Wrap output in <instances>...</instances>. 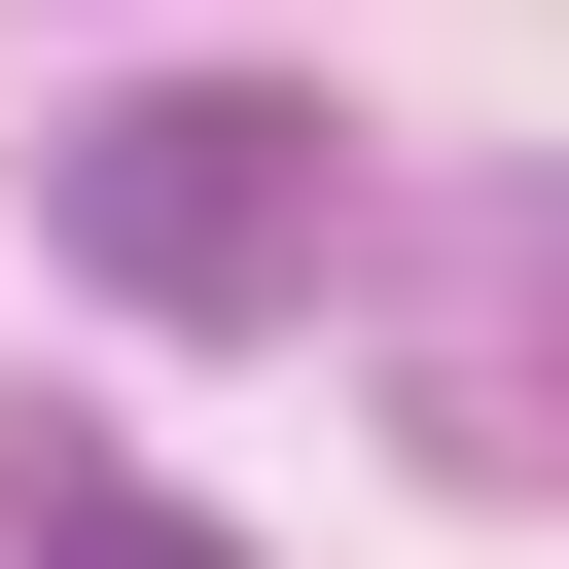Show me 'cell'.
Listing matches in <instances>:
<instances>
[{"label": "cell", "mask_w": 569, "mask_h": 569, "mask_svg": "<svg viewBox=\"0 0 569 569\" xmlns=\"http://www.w3.org/2000/svg\"><path fill=\"white\" fill-rule=\"evenodd\" d=\"M36 569H249V533H178V498H36Z\"/></svg>", "instance_id": "3957f363"}, {"label": "cell", "mask_w": 569, "mask_h": 569, "mask_svg": "<svg viewBox=\"0 0 569 569\" xmlns=\"http://www.w3.org/2000/svg\"><path fill=\"white\" fill-rule=\"evenodd\" d=\"M391 427L498 462V498H569V178H462L391 249Z\"/></svg>", "instance_id": "7a4b0ae2"}, {"label": "cell", "mask_w": 569, "mask_h": 569, "mask_svg": "<svg viewBox=\"0 0 569 569\" xmlns=\"http://www.w3.org/2000/svg\"><path fill=\"white\" fill-rule=\"evenodd\" d=\"M36 249H71L107 320H320V284H356V107H284V71H142V107L36 142Z\"/></svg>", "instance_id": "6da1fadb"}]
</instances>
